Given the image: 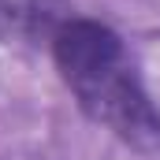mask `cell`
<instances>
[{
    "label": "cell",
    "instance_id": "cell-2",
    "mask_svg": "<svg viewBox=\"0 0 160 160\" xmlns=\"http://www.w3.org/2000/svg\"><path fill=\"white\" fill-rule=\"evenodd\" d=\"M67 8L60 0H0V34H41L60 30Z\"/></svg>",
    "mask_w": 160,
    "mask_h": 160
},
{
    "label": "cell",
    "instance_id": "cell-1",
    "mask_svg": "<svg viewBox=\"0 0 160 160\" xmlns=\"http://www.w3.org/2000/svg\"><path fill=\"white\" fill-rule=\"evenodd\" d=\"M52 60L82 112L138 153L160 149V112L127 63L123 41L97 19H63L52 34Z\"/></svg>",
    "mask_w": 160,
    "mask_h": 160
}]
</instances>
